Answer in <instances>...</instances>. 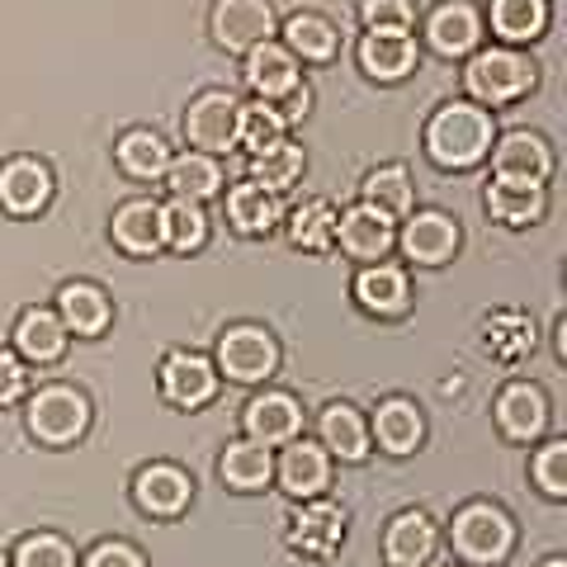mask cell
<instances>
[{
  "label": "cell",
  "instance_id": "6da1fadb",
  "mask_svg": "<svg viewBox=\"0 0 567 567\" xmlns=\"http://www.w3.org/2000/svg\"><path fill=\"white\" fill-rule=\"evenodd\" d=\"M492 137H496L492 114L473 100L440 104V110L431 114V123H425V152H431V162L445 166V171L477 166L492 152Z\"/></svg>",
  "mask_w": 567,
  "mask_h": 567
},
{
  "label": "cell",
  "instance_id": "7a4b0ae2",
  "mask_svg": "<svg viewBox=\"0 0 567 567\" xmlns=\"http://www.w3.org/2000/svg\"><path fill=\"white\" fill-rule=\"evenodd\" d=\"M539 85V66L520 48H477L464 66V91L473 104H511Z\"/></svg>",
  "mask_w": 567,
  "mask_h": 567
},
{
  "label": "cell",
  "instance_id": "3957f363",
  "mask_svg": "<svg viewBox=\"0 0 567 567\" xmlns=\"http://www.w3.org/2000/svg\"><path fill=\"white\" fill-rule=\"evenodd\" d=\"M511 544H516V525L502 506L492 502H473L454 516V554L473 563V567H492L511 554Z\"/></svg>",
  "mask_w": 567,
  "mask_h": 567
},
{
  "label": "cell",
  "instance_id": "277c9868",
  "mask_svg": "<svg viewBox=\"0 0 567 567\" xmlns=\"http://www.w3.org/2000/svg\"><path fill=\"white\" fill-rule=\"evenodd\" d=\"M85 425H91V402L76 388L52 383L29 398V435L43 445H76Z\"/></svg>",
  "mask_w": 567,
  "mask_h": 567
},
{
  "label": "cell",
  "instance_id": "5b68a950",
  "mask_svg": "<svg viewBox=\"0 0 567 567\" xmlns=\"http://www.w3.org/2000/svg\"><path fill=\"white\" fill-rule=\"evenodd\" d=\"M279 29V14L270 0H213L208 33L223 52H251L256 43H270Z\"/></svg>",
  "mask_w": 567,
  "mask_h": 567
},
{
  "label": "cell",
  "instance_id": "8992f818",
  "mask_svg": "<svg viewBox=\"0 0 567 567\" xmlns=\"http://www.w3.org/2000/svg\"><path fill=\"white\" fill-rule=\"evenodd\" d=\"M213 360H218V369L233 383H265L279 369V346L265 327L241 322L218 336V354H213Z\"/></svg>",
  "mask_w": 567,
  "mask_h": 567
},
{
  "label": "cell",
  "instance_id": "52a82bcc",
  "mask_svg": "<svg viewBox=\"0 0 567 567\" xmlns=\"http://www.w3.org/2000/svg\"><path fill=\"white\" fill-rule=\"evenodd\" d=\"M483 10L473 0H440L425 14V48L440 52V58H468V52L483 48Z\"/></svg>",
  "mask_w": 567,
  "mask_h": 567
},
{
  "label": "cell",
  "instance_id": "ba28073f",
  "mask_svg": "<svg viewBox=\"0 0 567 567\" xmlns=\"http://www.w3.org/2000/svg\"><path fill=\"white\" fill-rule=\"evenodd\" d=\"M237 110L241 104L227 91H204L194 100L185 114V137L194 142V152H204V156L233 152L237 147Z\"/></svg>",
  "mask_w": 567,
  "mask_h": 567
},
{
  "label": "cell",
  "instance_id": "9c48e42d",
  "mask_svg": "<svg viewBox=\"0 0 567 567\" xmlns=\"http://www.w3.org/2000/svg\"><path fill=\"white\" fill-rule=\"evenodd\" d=\"M162 393L171 406H181V412H199V406H208L213 393H218V369L194 350H171L162 364Z\"/></svg>",
  "mask_w": 567,
  "mask_h": 567
},
{
  "label": "cell",
  "instance_id": "30bf717a",
  "mask_svg": "<svg viewBox=\"0 0 567 567\" xmlns=\"http://www.w3.org/2000/svg\"><path fill=\"white\" fill-rule=\"evenodd\" d=\"M275 483L279 492H289L293 502H312L322 496L327 483H331V454L312 440H289L284 454L275 458Z\"/></svg>",
  "mask_w": 567,
  "mask_h": 567
},
{
  "label": "cell",
  "instance_id": "8fae6325",
  "mask_svg": "<svg viewBox=\"0 0 567 567\" xmlns=\"http://www.w3.org/2000/svg\"><path fill=\"white\" fill-rule=\"evenodd\" d=\"M393 246H402V256L412 265H431L435 270V265H450L458 256V223L445 218V213H435V208H425L416 218L402 223Z\"/></svg>",
  "mask_w": 567,
  "mask_h": 567
},
{
  "label": "cell",
  "instance_id": "7c38bea8",
  "mask_svg": "<svg viewBox=\"0 0 567 567\" xmlns=\"http://www.w3.org/2000/svg\"><path fill=\"white\" fill-rule=\"evenodd\" d=\"M52 199V171L39 162V156H10L0 166V208L10 218H33L43 213Z\"/></svg>",
  "mask_w": 567,
  "mask_h": 567
},
{
  "label": "cell",
  "instance_id": "4fadbf2b",
  "mask_svg": "<svg viewBox=\"0 0 567 567\" xmlns=\"http://www.w3.org/2000/svg\"><path fill=\"white\" fill-rule=\"evenodd\" d=\"M346 539V511L336 502H303L289 516V548L303 558H331Z\"/></svg>",
  "mask_w": 567,
  "mask_h": 567
},
{
  "label": "cell",
  "instance_id": "5bb4252c",
  "mask_svg": "<svg viewBox=\"0 0 567 567\" xmlns=\"http://www.w3.org/2000/svg\"><path fill=\"white\" fill-rule=\"evenodd\" d=\"M492 171H496V181H535V185H544L548 175H554V152H548V142L539 133L516 128V133L496 137Z\"/></svg>",
  "mask_w": 567,
  "mask_h": 567
},
{
  "label": "cell",
  "instance_id": "9a60e30c",
  "mask_svg": "<svg viewBox=\"0 0 567 567\" xmlns=\"http://www.w3.org/2000/svg\"><path fill=\"white\" fill-rule=\"evenodd\" d=\"M336 241H341V251L354 256L360 265H374V260H383L388 251H393L398 227H393L388 213L360 204V208H350V213L336 218Z\"/></svg>",
  "mask_w": 567,
  "mask_h": 567
},
{
  "label": "cell",
  "instance_id": "2e32d148",
  "mask_svg": "<svg viewBox=\"0 0 567 567\" xmlns=\"http://www.w3.org/2000/svg\"><path fill=\"white\" fill-rule=\"evenodd\" d=\"M133 496H137V506L147 511V516L171 520V516H181V511L189 506L194 483H189V473L175 468V464H147L133 477Z\"/></svg>",
  "mask_w": 567,
  "mask_h": 567
},
{
  "label": "cell",
  "instance_id": "e0dca14e",
  "mask_svg": "<svg viewBox=\"0 0 567 567\" xmlns=\"http://www.w3.org/2000/svg\"><path fill=\"white\" fill-rule=\"evenodd\" d=\"M496 425L506 440H539L548 425V398L539 383H506L496 393Z\"/></svg>",
  "mask_w": 567,
  "mask_h": 567
},
{
  "label": "cell",
  "instance_id": "ac0fdd59",
  "mask_svg": "<svg viewBox=\"0 0 567 567\" xmlns=\"http://www.w3.org/2000/svg\"><path fill=\"white\" fill-rule=\"evenodd\" d=\"M416 39L412 33H369L364 29V39H360V71L369 81H383V85H393V81H406L416 71Z\"/></svg>",
  "mask_w": 567,
  "mask_h": 567
},
{
  "label": "cell",
  "instance_id": "d6986e66",
  "mask_svg": "<svg viewBox=\"0 0 567 567\" xmlns=\"http://www.w3.org/2000/svg\"><path fill=\"white\" fill-rule=\"evenodd\" d=\"M241 76H246V85L260 95V100H270V104H279L284 95L298 85V58L284 43H256L251 52H246V66H241Z\"/></svg>",
  "mask_w": 567,
  "mask_h": 567
},
{
  "label": "cell",
  "instance_id": "ffe728a7",
  "mask_svg": "<svg viewBox=\"0 0 567 567\" xmlns=\"http://www.w3.org/2000/svg\"><path fill=\"white\" fill-rule=\"evenodd\" d=\"M354 303L374 317H402L412 308V284H406V270L398 265H364L360 275H354Z\"/></svg>",
  "mask_w": 567,
  "mask_h": 567
},
{
  "label": "cell",
  "instance_id": "44dd1931",
  "mask_svg": "<svg viewBox=\"0 0 567 567\" xmlns=\"http://www.w3.org/2000/svg\"><path fill=\"white\" fill-rule=\"evenodd\" d=\"M369 440H379V450H383V454L406 458V454H416V450H421V440H425V416L416 412V402L388 398L379 412H374Z\"/></svg>",
  "mask_w": 567,
  "mask_h": 567
},
{
  "label": "cell",
  "instance_id": "7402d4cb",
  "mask_svg": "<svg viewBox=\"0 0 567 567\" xmlns=\"http://www.w3.org/2000/svg\"><path fill=\"white\" fill-rule=\"evenodd\" d=\"M241 425L256 445H289V440L303 431V406H298L289 393H265L246 406Z\"/></svg>",
  "mask_w": 567,
  "mask_h": 567
},
{
  "label": "cell",
  "instance_id": "603a6c76",
  "mask_svg": "<svg viewBox=\"0 0 567 567\" xmlns=\"http://www.w3.org/2000/svg\"><path fill=\"white\" fill-rule=\"evenodd\" d=\"M114 246L123 256H152L166 246V233H162V204L156 199H128L118 213H114Z\"/></svg>",
  "mask_w": 567,
  "mask_h": 567
},
{
  "label": "cell",
  "instance_id": "cb8c5ba5",
  "mask_svg": "<svg viewBox=\"0 0 567 567\" xmlns=\"http://www.w3.org/2000/svg\"><path fill=\"white\" fill-rule=\"evenodd\" d=\"M14 354L29 364H58L66 354V327L58 312L48 308H24L14 322Z\"/></svg>",
  "mask_w": 567,
  "mask_h": 567
},
{
  "label": "cell",
  "instance_id": "d4e9b609",
  "mask_svg": "<svg viewBox=\"0 0 567 567\" xmlns=\"http://www.w3.org/2000/svg\"><path fill=\"white\" fill-rule=\"evenodd\" d=\"M548 213V194L535 181H492L487 185V218L502 227H535Z\"/></svg>",
  "mask_w": 567,
  "mask_h": 567
},
{
  "label": "cell",
  "instance_id": "484cf974",
  "mask_svg": "<svg viewBox=\"0 0 567 567\" xmlns=\"http://www.w3.org/2000/svg\"><path fill=\"white\" fill-rule=\"evenodd\" d=\"M317 435H322V450L336 454L341 464H360V458H369V450H374V440H369V421L346 402L327 406L322 421H317Z\"/></svg>",
  "mask_w": 567,
  "mask_h": 567
},
{
  "label": "cell",
  "instance_id": "4316f807",
  "mask_svg": "<svg viewBox=\"0 0 567 567\" xmlns=\"http://www.w3.org/2000/svg\"><path fill=\"white\" fill-rule=\"evenodd\" d=\"M279 213H284L279 194H270V189L256 185V181H241V185L227 189V223H233L241 237H265V233H275V227H279Z\"/></svg>",
  "mask_w": 567,
  "mask_h": 567
},
{
  "label": "cell",
  "instance_id": "83f0119b",
  "mask_svg": "<svg viewBox=\"0 0 567 567\" xmlns=\"http://www.w3.org/2000/svg\"><path fill=\"white\" fill-rule=\"evenodd\" d=\"M58 317H62V327L66 331H76V336H104V327H110V298H104V289H95V284H62V293H58Z\"/></svg>",
  "mask_w": 567,
  "mask_h": 567
},
{
  "label": "cell",
  "instance_id": "f1b7e54d",
  "mask_svg": "<svg viewBox=\"0 0 567 567\" xmlns=\"http://www.w3.org/2000/svg\"><path fill=\"white\" fill-rule=\"evenodd\" d=\"M383 554L393 567H421L435 554V520L425 511H402L383 535Z\"/></svg>",
  "mask_w": 567,
  "mask_h": 567
},
{
  "label": "cell",
  "instance_id": "f546056e",
  "mask_svg": "<svg viewBox=\"0 0 567 567\" xmlns=\"http://www.w3.org/2000/svg\"><path fill=\"white\" fill-rule=\"evenodd\" d=\"M284 48L303 62H331L341 52V29L317 10H298L284 20Z\"/></svg>",
  "mask_w": 567,
  "mask_h": 567
},
{
  "label": "cell",
  "instance_id": "4dcf8cb0",
  "mask_svg": "<svg viewBox=\"0 0 567 567\" xmlns=\"http://www.w3.org/2000/svg\"><path fill=\"white\" fill-rule=\"evenodd\" d=\"M218 473L233 492H265L275 483V454L270 445H256V440H237V445L223 450Z\"/></svg>",
  "mask_w": 567,
  "mask_h": 567
},
{
  "label": "cell",
  "instance_id": "1f68e13d",
  "mask_svg": "<svg viewBox=\"0 0 567 567\" xmlns=\"http://www.w3.org/2000/svg\"><path fill=\"white\" fill-rule=\"evenodd\" d=\"M483 346L496 364H520L529 350H535V322L516 308H496L483 322Z\"/></svg>",
  "mask_w": 567,
  "mask_h": 567
},
{
  "label": "cell",
  "instance_id": "d6a6232c",
  "mask_svg": "<svg viewBox=\"0 0 567 567\" xmlns=\"http://www.w3.org/2000/svg\"><path fill=\"white\" fill-rule=\"evenodd\" d=\"M483 24H492L496 39H506L511 48L535 43L548 29V0H492Z\"/></svg>",
  "mask_w": 567,
  "mask_h": 567
},
{
  "label": "cell",
  "instance_id": "836d02e7",
  "mask_svg": "<svg viewBox=\"0 0 567 567\" xmlns=\"http://www.w3.org/2000/svg\"><path fill=\"white\" fill-rule=\"evenodd\" d=\"M166 185L175 199H189V204H204L223 189V166L218 156H204V152H185V156H171L166 166Z\"/></svg>",
  "mask_w": 567,
  "mask_h": 567
},
{
  "label": "cell",
  "instance_id": "e575fe53",
  "mask_svg": "<svg viewBox=\"0 0 567 567\" xmlns=\"http://www.w3.org/2000/svg\"><path fill=\"white\" fill-rule=\"evenodd\" d=\"M303 171H308V152L298 147V142H289V137L251 156V181H256V185H265L270 194L293 189L298 181H303Z\"/></svg>",
  "mask_w": 567,
  "mask_h": 567
},
{
  "label": "cell",
  "instance_id": "d590c367",
  "mask_svg": "<svg viewBox=\"0 0 567 567\" xmlns=\"http://www.w3.org/2000/svg\"><path fill=\"white\" fill-rule=\"evenodd\" d=\"M118 166L123 175H133V181H166V166H171V147L152 128H133L118 137Z\"/></svg>",
  "mask_w": 567,
  "mask_h": 567
},
{
  "label": "cell",
  "instance_id": "8d00e7d4",
  "mask_svg": "<svg viewBox=\"0 0 567 567\" xmlns=\"http://www.w3.org/2000/svg\"><path fill=\"white\" fill-rule=\"evenodd\" d=\"M162 233H166L171 251L194 256V251H204V241H208V218L199 204L171 199V204H162Z\"/></svg>",
  "mask_w": 567,
  "mask_h": 567
},
{
  "label": "cell",
  "instance_id": "74e56055",
  "mask_svg": "<svg viewBox=\"0 0 567 567\" xmlns=\"http://www.w3.org/2000/svg\"><path fill=\"white\" fill-rule=\"evenodd\" d=\"M416 189H412V175H406V166H379L364 175V204L388 213V218H402L406 208H412Z\"/></svg>",
  "mask_w": 567,
  "mask_h": 567
},
{
  "label": "cell",
  "instance_id": "f35d334b",
  "mask_svg": "<svg viewBox=\"0 0 567 567\" xmlns=\"http://www.w3.org/2000/svg\"><path fill=\"white\" fill-rule=\"evenodd\" d=\"M284 133H289V123L279 118V104L256 100V104H241L237 110V142L251 156L265 152V147H275V142H284Z\"/></svg>",
  "mask_w": 567,
  "mask_h": 567
},
{
  "label": "cell",
  "instance_id": "ab89813d",
  "mask_svg": "<svg viewBox=\"0 0 567 567\" xmlns=\"http://www.w3.org/2000/svg\"><path fill=\"white\" fill-rule=\"evenodd\" d=\"M336 204L327 199H308V204H298L293 208V218H289V237L293 246H303V251H327V246L336 241Z\"/></svg>",
  "mask_w": 567,
  "mask_h": 567
},
{
  "label": "cell",
  "instance_id": "60d3db41",
  "mask_svg": "<svg viewBox=\"0 0 567 567\" xmlns=\"http://www.w3.org/2000/svg\"><path fill=\"white\" fill-rule=\"evenodd\" d=\"M360 20L369 33H412V0H360Z\"/></svg>",
  "mask_w": 567,
  "mask_h": 567
},
{
  "label": "cell",
  "instance_id": "b9f144b4",
  "mask_svg": "<svg viewBox=\"0 0 567 567\" xmlns=\"http://www.w3.org/2000/svg\"><path fill=\"white\" fill-rule=\"evenodd\" d=\"M14 567H76V558L62 535H24L14 548Z\"/></svg>",
  "mask_w": 567,
  "mask_h": 567
},
{
  "label": "cell",
  "instance_id": "7bdbcfd3",
  "mask_svg": "<svg viewBox=\"0 0 567 567\" xmlns=\"http://www.w3.org/2000/svg\"><path fill=\"white\" fill-rule=\"evenodd\" d=\"M529 473H535V483H539L544 496H554V502L567 496V445L563 440H548V445L535 454V468Z\"/></svg>",
  "mask_w": 567,
  "mask_h": 567
},
{
  "label": "cell",
  "instance_id": "ee69618b",
  "mask_svg": "<svg viewBox=\"0 0 567 567\" xmlns=\"http://www.w3.org/2000/svg\"><path fill=\"white\" fill-rule=\"evenodd\" d=\"M29 393V369L14 350H0V406H14Z\"/></svg>",
  "mask_w": 567,
  "mask_h": 567
},
{
  "label": "cell",
  "instance_id": "f6af8a7d",
  "mask_svg": "<svg viewBox=\"0 0 567 567\" xmlns=\"http://www.w3.org/2000/svg\"><path fill=\"white\" fill-rule=\"evenodd\" d=\"M85 567H142V554L133 544H123V539H104V544L91 548Z\"/></svg>",
  "mask_w": 567,
  "mask_h": 567
},
{
  "label": "cell",
  "instance_id": "bcb514c9",
  "mask_svg": "<svg viewBox=\"0 0 567 567\" xmlns=\"http://www.w3.org/2000/svg\"><path fill=\"white\" fill-rule=\"evenodd\" d=\"M308 110H312V91H308V85H293V91L284 95L279 118H284V123H298V118H308Z\"/></svg>",
  "mask_w": 567,
  "mask_h": 567
},
{
  "label": "cell",
  "instance_id": "7dc6e473",
  "mask_svg": "<svg viewBox=\"0 0 567 567\" xmlns=\"http://www.w3.org/2000/svg\"><path fill=\"white\" fill-rule=\"evenodd\" d=\"M544 567H567V563H563V558H548V563H544Z\"/></svg>",
  "mask_w": 567,
  "mask_h": 567
},
{
  "label": "cell",
  "instance_id": "c3c4849f",
  "mask_svg": "<svg viewBox=\"0 0 567 567\" xmlns=\"http://www.w3.org/2000/svg\"><path fill=\"white\" fill-rule=\"evenodd\" d=\"M0 567H10V563H6V558H0Z\"/></svg>",
  "mask_w": 567,
  "mask_h": 567
}]
</instances>
